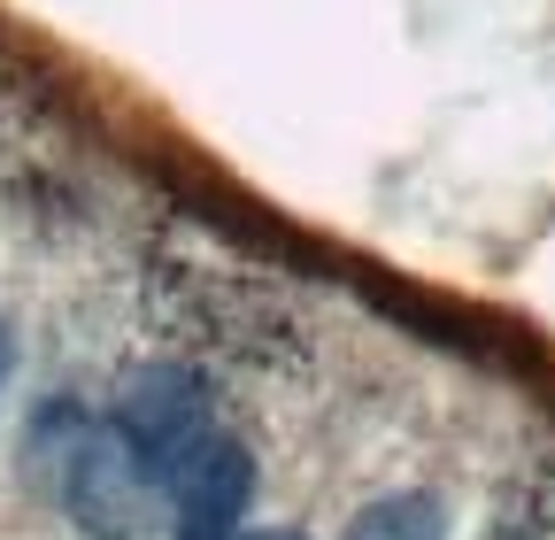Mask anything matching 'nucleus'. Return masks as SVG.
<instances>
[{
  "label": "nucleus",
  "instance_id": "39448f33",
  "mask_svg": "<svg viewBox=\"0 0 555 540\" xmlns=\"http://www.w3.org/2000/svg\"><path fill=\"white\" fill-rule=\"evenodd\" d=\"M247 540H301V532H247Z\"/></svg>",
  "mask_w": 555,
  "mask_h": 540
},
{
  "label": "nucleus",
  "instance_id": "f257e3e1",
  "mask_svg": "<svg viewBox=\"0 0 555 540\" xmlns=\"http://www.w3.org/2000/svg\"><path fill=\"white\" fill-rule=\"evenodd\" d=\"M108 425H116V440L139 455V471L155 479V494H170L185 471L224 440L208 386H201L193 371H170V363L131 371L124 394H116V410H108Z\"/></svg>",
  "mask_w": 555,
  "mask_h": 540
},
{
  "label": "nucleus",
  "instance_id": "f03ea898",
  "mask_svg": "<svg viewBox=\"0 0 555 540\" xmlns=\"http://www.w3.org/2000/svg\"><path fill=\"white\" fill-rule=\"evenodd\" d=\"M62 487H69V510H78L93 532H116V540L147 517V502H155V479L116 440V425H93L78 448L62 455Z\"/></svg>",
  "mask_w": 555,
  "mask_h": 540
},
{
  "label": "nucleus",
  "instance_id": "20e7f679",
  "mask_svg": "<svg viewBox=\"0 0 555 540\" xmlns=\"http://www.w3.org/2000/svg\"><path fill=\"white\" fill-rule=\"evenodd\" d=\"M347 540H440V502H378Z\"/></svg>",
  "mask_w": 555,
  "mask_h": 540
},
{
  "label": "nucleus",
  "instance_id": "7ed1b4c3",
  "mask_svg": "<svg viewBox=\"0 0 555 540\" xmlns=\"http://www.w3.org/2000/svg\"><path fill=\"white\" fill-rule=\"evenodd\" d=\"M247 494H255L247 448H240V440H217V448H208L185 479L170 487V502H178V540H232Z\"/></svg>",
  "mask_w": 555,
  "mask_h": 540
}]
</instances>
